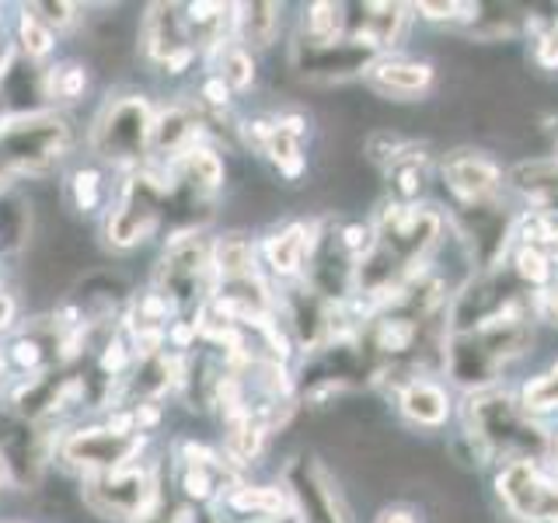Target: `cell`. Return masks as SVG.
<instances>
[{
    "mask_svg": "<svg viewBox=\"0 0 558 523\" xmlns=\"http://www.w3.org/2000/svg\"><path fill=\"white\" fill-rule=\"evenodd\" d=\"M4 488H8V478H4V471H0V492H4Z\"/></svg>",
    "mask_w": 558,
    "mask_h": 523,
    "instance_id": "obj_32",
    "label": "cell"
},
{
    "mask_svg": "<svg viewBox=\"0 0 558 523\" xmlns=\"http://www.w3.org/2000/svg\"><path fill=\"white\" fill-rule=\"evenodd\" d=\"M398 405H401V412H405V418H412V423H418V426H440L450 415V401H447L444 388H436V384H429V380L405 384L398 394Z\"/></svg>",
    "mask_w": 558,
    "mask_h": 523,
    "instance_id": "obj_18",
    "label": "cell"
},
{
    "mask_svg": "<svg viewBox=\"0 0 558 523\" xmlns=\"http://www.w3.org/2000/svg\"><path fill=\"white\" fill-rule=\"evenodd\" d=\"M14 321H17V301L11 290L0 287V331L14 328Z\"/></svg>",
    "mask_w": 558,
    "mask_h": 523,
    "instance_id": "obj_28",
    "label": "cell"
},
{
    "mask_svg": "<svg viewBox=\"0 0 558 523\" xmlns=\"http://www.w3.org/2000/svg\"><path fill=\"white\" fill-rule=\"evenodd\" d=\"M499 496L506 510L520 520L531 523H548L558 520V482H551L531 458L510 461L499 471Z\"/></svg>",
    "mask_w": 558,
    "mask_h": 523,
    "instance_id": "obj_5",
    "label": "cell"
},
{
    "mask_svg": "<svg viewBox=\"0 0 558 523\" xmlns=\"http://www.w3.org/2000/svg\"><path fill=\"white\" fill-rule=\"evenodd\" d=\"M345 8L342 4H311L304 11V28H307V39L314 42H331L345 25Z\"/></svg>",
    "mask_w": 558,
    "mask_h": 523,
    "instance_id": "obj_23",
    "label": "cell"
},
{
    "mask_svg": "<svg viewBox=\"0 0 558 523\" xmlns=\"http://www.w3.org/2000/svg\"><path fill=\"white\" fill-rule=\"evenodd\" d=\"M283 314H287V328L293 331V339L301 345H318L328 331V311L325 304L318 301V293L314 290H290L287 293V304H283Z\"/></svg>",
    "mask_w": 558,
    "mask_h": 523,
    "instance_id": "obj_14",
    "label": "cell"
},
{
    "mask_svg": "<svg viewBox=\"0 0 558 523\" xmlns=\"http://www.w3.org/2000/svg\"><path fill=\"white\" fill-rule=\"evenodd\" d=\"M147 447V436H119L105 426H77L70 433H57L52 443V464L84 475H109L126 464H136Z\"/></svg>",
    "mask_w": 558,
    "mask_h": 523,
    "instance_id": "obj_3",
    "label": "cell"
},
{
    "mask_svg": "<svg viewBox=\"0 0 558 523\" xmlns=\"http://www.w3.org/2000/svg\"><path fill=\"white\" fill-rule=\"evenodd\" d=\"M116 182L98 161H81L63 174V199L77 217H105V209L112 206Z\"/></svg>",
    "mask_w": 558,
    "mask_h": 523,
    "instance_id": "obj_9",
    "label": "cell"
},
{
    "mask_svg": "<svg viewBox=\"0 0 558 523\" xmlns=\"http://www.w3.org/2000/svg\"><path fill=\"white\" fill-rule=\"evenodd\" d=\"M35 8V14L43 17V22L52 28V32H66V28H77V22H81V4H66V0H46V4H32Z\"/></svg>",
    "mask_w": 558,
    "mask_h": 523,
    "instance_id": "obj_26",
    "label": "cell"
},
{
    "mask_svg": "<svg viewBox=\"0 0 558 523\" xmlns=\"http://www.w3.org/2000/svg\"><path fill=\"white\" fill-rule=\"evenodd\" d=\"M423 17H433V22H444V17H458L461 4H418Z\"/></svg>",
    "mask_w": 558,
    "mask_h": 523,
    "instance_id": "obj_30",
    "label": "cell"
},
{
    "mask_svg": "<svg viewBox=\"0 0 558 523\" xmlns=\"http://www.w3.org/2000/svg\"><path fill=\"white\" fill-rule=\"evenodd\" d=\"M32 238V206L17 188L0 192V255H22Z\"/></svg>",
    "mask_w": 558,
    "mask_h": 523,
    "instance_id": "obj_17",
    "label": "cell"
},
{
    "mask_svg": "<svg viewBox=\"0 0 558 523\" xmlns=\"http://www.w3.org/2000/svg\"><path fill=\"white\" fill-rule=\"evenodd\" d=\"M220 506L238 516H279L287 510V496L276 485H234L223 492Z\"/></svg>",
    "mask_w": 558,
    "mask_h": 523,
    "instance_id": "obj_19",
    "label": "cell"
},
{
    "mask_svg": "<svg viewBox=\"0 0 558 523\" xmlns=\"http://www.w3.org/2000/svg\"><path fill=\"white\" fill-rule=\"evenodd\" d=\"M517 276L531 287H545L551 279L548 255L541 248H534V244H523V248L517 252Z\"/></svg>",
    "mask_w": 558,
    "mask_h": 523,
    "instance_id": "obj_25",
    "label": "cell"
},
{
    "mask_svg": "<svg viewBox=\"0 0 558 523\" xmlns=\"http://www.w3.org/2000/svg\"><path fill=\"white\" fill-rule=\"evenodd\" d=\"M541 304H545L551 311V318H558V287L548 290V293H541Z\"/></svg>",
    "mask_w": 558,
    "mask_h": 523,
    "instance_id": "obj_31",
    "label": "cell"
},
{
    "mask_svg": "<svg viewBox=\"0 0 558 523\" xmlns=\"http://www.w3.org/2000/svg\"><path fill=\"white\" fill-rule=\"evenodd\" d=\"M209 269L223 283H248V279H258V252L255 241L248 234H220L209 244Z\"/></svg>",
    "mask_w": 558,
    "mask_h": 523,
    "instance_id": "obj_11",
    "label": "cell"
},
{
    "mask_svg": "<svg viewBox=\"0 0 558 523\" xmlns=\"http://www.w3.org/2000/svg\"><path fill=\"white\" fill-rule=\"evenodd\" d=\"M154 112L157 109L140 92L112 95L92 122L87 150H92L98 165H112L122 174L144 168L150 161Z\"/></svg>",
    "mask_w": 558,
    "mask_h": 523,
    "instance_id": "obj_1",
    "label": "cell"
},
{
    "mask_svg": "<svg viewBox=\"0 0 558 523\" xmlns=\"http://www.w3.org/2000/svg\"><path fill=\"white\" fill-rule=\"evenodd\" d=\"M371 49L353 42V39H331V42H314L301 39L293 46V66L304 77H345L363 70Z\"/></svg>",
    "mask_w": 558,
    "mask_h": 523,
    "instance_id": "obj_7",
    "label": "cell"
},
{
    "mask_svg": "<svg viewBox=\"0 0 558 523\" xmlns=\"http://www.w3.org/2000/svg\"><path fill=\"white\" fill-rule=\"evenodd\" d=\"M174 174H179V188H192L196 196H214L217 188H223L227 182V168L223 157L209 147V144H196L189 147L179 161H171Z\"/></svg>",
    "mask_w": 558,
    "mask_h": 523,
    "instance_id": "obj_12",
    "label": "cell"
},
{
    "mask_svg": "<svg viewBox=\"0 0 558 523\" xmlns=\"http://www.w3.org/2000/svg\"><path fill=\"white\" fill-rule=\"evenodd\" d=\"M374 523H418L412 510H405V506H388V510H380V516Z\"/></svg>",
    "mask_w": 558,
    "mask_h": 523,
    "instance_id": "obj_29",
    "label": "cell"
},
{
    "mask_svg": "<svg viewBox=\"0 0 558 523\" xmlns=\"http://www.w3.org/2000/svg\"><path fill=\"white\" fill-rule=\"evenodd\" d=\"M87 87H92V70L77 60H60L43 70V98L46 109L52 112H63L70 105H77L87 95Z\"/></svg>",
    "mask_w": 558,
    "mask_h": 523,
    "instance_id": "obj_13",
    "label": "cell"
},
{
    "mask_svg": "<svg viewBox=\"0 0 558 523\" xmlns=\"http://www.w3.org/2000/svg\"><path fill=\"white\" fill-rule=\"evenodd\" d=\"M366 81H371L380 95H418L429 87L433 66L415 63V60H380L366 70Z\"/></svg>",
    "mask_w": 558,
    "mask_h": 523,
    "instance_id": "obj_15",
    "label": "cell"
},
{
    "mask_svg": "<svg viewBox=\"0 0 558 523\" xmlns=\"http://www.w3.org/2000/svg\"><path fill=\"white\" fill-rule=\"evenodd\" d=\"M283 11L279 4H238L234 8V42L244 49H269L279 35Z\"/></svg>",
    "mask_w": 558,
    "mask_h": 523,
    "instance_id": "obj_16",
    "label": "cell"
},
{
    "mask_svg": "<svg viewBox=\"0 0 558 523\" xmlns=\"http://www.w3.org/2000/svg\"><path fill=\"white\" fill-rule=\"evenodd\" d=\"M81 502L95 520L140 523L161 506V482L154 464H126L109 475H84Z\"/></svg>",
    "mask_w": 558,
    "mask_h": 523,
    "instance_id": "obj_2",
    "label": "cell"
},
{
    "mask_svg": "<svg viewBox=\"0 0 558 523\" xmlns=\"http://www.w3.org/2000/svg\"><path fill=\"white\" fill-rule=\"evenodd\" d=\"M214 57H217L214 74L231 87V92H248L255 84V57L244 46H238L234 39L214 49Z\"/></svg>",
    "mask_w": 558,
    "mask_h": 523,
    "instance_id": "obj_21",
    "label": "cell"
},
{
    "mask_svg": "<svg viewBox=\"0 0 558 523\" xmlns=\"http://www.w3.org/2000/svg\"><path fill=\"white\" fill-rule=\"evenodd\" d=\"M231 87H227L214 70H209V74L203 77V84H199V101L206 105V109H227V105H231Z\"/></svg>",
    "mask_w": 558,
    "mask_h": 523,
    "instance_id": "obj_27",
    "label": "cell"
},
{
    "mask_svg": "<svg viewBox=\"0 0 558 523\" xmlns=\"http://www.w3.org/2000/svg\"><path fill=\"white\" fill-rule=\"evenodd\" d=\"M14 42H17V52L25 57V63H39L57 52V32L35 14L32 4H25L14 17Z\"/></svg>",
    "mask_w": 558,
    "mask_h": 523,
    "instance_id": "obj_20",
    "label": "cell"
},
{
    "mask_svg": "<svg viewBox=\"0 0 558 523\" xmlns=\"http://www.w3.org/2000/svg\"><path fill=\"white\" fill-rule=\"evenodd\" d=\"M444 179L461 199L482 203L499 188L502 171H499V165L493 161V157L475 154V150H458V154H450L444 161Z\"/></svg>",
    "mask_w": 558,
    "mask_h": 523,
    "instance_id": "obj_10",
    "label": "cell"
},
{
    "mask_svg": "<svg viewBox=\"0 0 558 523\" xmlns=\"http://www.w3.org/2000/svg\"><path fill=\"white\" fill-rule=\"evenodd\" d=\"M276 122V119H272ZM269 157V161L279 168V174H287V179L293 182L296 174L304 171V154H301V139H293L290 133H283L276 126V133L269 136V144H266V150H262Z\"/></svg>",
    "mask_w": 558,
    "mask_h": 523,
    "instance_id": "obj_22",
    "label": "cell"
},
{
    "mask_svg": "<svg viewBox=\"0 0 558 523\" xmlns=\"http://www.w3.org/2000/svg\"><path fill=\"white\" fill-rule=\"evenodd\" d=\"M136 49L140 60L150 70H161L179 57V52L192 49V35L185 28V14L179 4H147L136 25Z\"/></svg>",
    "mask_w": 558,
    "mask_h": 523,
    "instance_id": "obj_6",
    "label": "cell"
},
{
    "mask_svg": "<svg viewBox=\"0 0 558 523\" xmlns=\"http://www.w3.org/2000/svg\"><path fill=\"white\" fill-rule=\"evenodd\" d=\"M523 409L527 412H541V409H555L558 405V363L548 374L534 377L527 388H523Z\"/></svg>",
    "mask_w": 558,
    "mask_h": 523,
    "instance_id": "obj_24",
    "label": "cell"
},
{
    "mask_svg": "<svg viewBox=\"0 0 558 523\" xmlns=\"http://www.w3.org/2000/svg\"><path fill=\"white\" fill-rule=\"evenodd\" d=\"M52 443L57 436L43 426L25 423L11 409H0V471L17 492H35L52 464Z\"/></svg>",
    "mask_w": 558,
    "mask_h": 523,
    "instance_id": "obj_4",
    "label": "cell"
},
{
    "mask_svg": "<svg viewBox=\"0 0 558 523\" xmlns=\"http://www.w3.org/2000/svg\"><path fill=\"white\" fill-rule=\"evenodd\" d=\"M4 523H14V520H4Z\"/></svg>",
    "mask_w": 558,
    "mask_h": 523,
    "instance_id": "obj_33",
    "label": "cell"
},
{
    "mask_svg": "<svg viewBox=\"0 0 558 523\" xmlns=\"http://www.w3.org/2000/svg\"><path fill=\"white\" fill-rule=\"evenodd\" d=\"M318 248V227L314 223H290L283 231L262 241V258L279 279H296Z\"/></svg>",
    "mask_w": 558,
    "mask_h": 523,
    "instance_id": "obj_8",
    "label": "cell"
}]
</instances>
